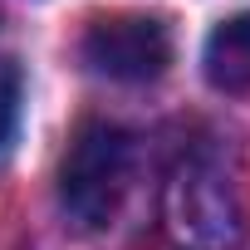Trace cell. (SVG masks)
<instances>
[{
    "label": "cell",
    "mask_w": 250,
    "mask_h": 250,
    "mask_svg": "<svg viewBox=\"0 0 250 250\" xmlns=\"http://www.w3.org/2000/svg\"><path fill=\"white\" fill-rule=\"evenodd\" d=\"M20 98H25V79L15 59H0V157L10 152L15 128H20Z\"/></svg>",
    "instance_id": "obj_5"
},
{
    "label": "cell",
    "mask_w": 250,
    "mask_h": 250,
    "mask_svg": "<svg viewBox=\"0 0 250 250\" xmlns=\"http://www.w3.org/2000/svg\"><path fill=\"white\" fill-rule=\"evenodd\" d=\"M201 69H206L211 88H221V93H245L250 88V10L221 20L206 35Z\"/></svg>",
    "instance_id": "obj_4"
},
{
    "label": "cell",
    "mask_w": 250,
    "mask_h": 250,
    "mask_svg": "<svg viewBox=\"0 0 250 250\" xmlns=\"http://www.w3.org/2000/svg\"><path fill=\"white\" fill-rule=\"evenodd\" d=\"M133 187V138L118 123H83L59 162V206L69 226L103 230Z\"/></svg>",
    "instance_id": "obj_2"
},
{
    "label": "cell",
    "mask_w": 250,
    "mask_h": 250,
    "mask_svg": "<svg viewBox=\"0 0 250 250\" xmlns=\"http://www.w3.org/2000/svg\"><path fill=\"white\" fill-rule=\"evenodd\" d=\"M162 226L177 250H235L245 240V187L226 147L196 143L162 187Z\"/></svg>",
    "instance_id": "obj_1"
},
{
    "label": "cell",
    "mask_w": 250,
    "mask_h": 250,
    "mask_svg": "<svg viewBox=\"0 0 250 250\" xmlns=\"http://www.w3.org/2000/svg\"><path fill=\"white\" fill-rule=\"evenodd\" d=\"M83 64L118 83H152L172 64V25L147 10H113L88 20L83 30Z\"/></svg>",
    "instance_id": "obj_3"
}]
</instances>
